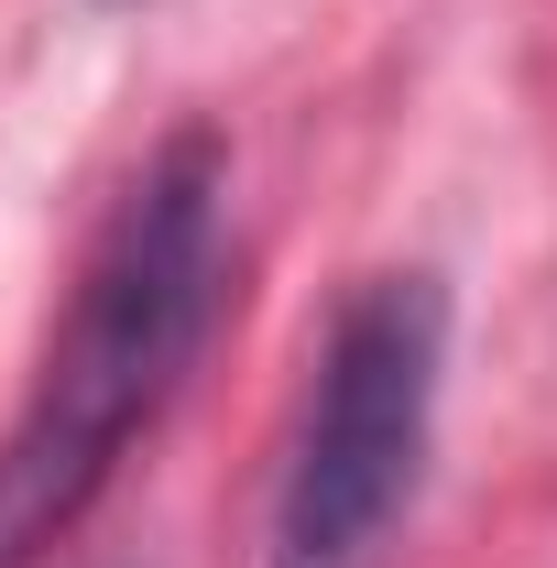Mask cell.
Listing matches in <instances>:
<instances>
[{"mask_svg": "<svg viewBox=\"0 0 557 568\" xmlns=\"http://www.w3.org/2000/svg\"><path fill=\"white\" fill-rule=\"evenodd\" d=\"M230 306V142L164 132L110 197L77 295L0 426V568H44L121 481Z\"/></svg>", "mask_w": 557, "mask_h": 568, "instance_id": "cell-1", "label": "cell"}, {"mask_svg": "<svg viewBox=\"0 0 557 568\" xmlns=\"http://www.w3.org/2000/svg\"><path fill=\"white\" fill-rule=\"evenodd\" d=\"M437 394H448V274L426 263L361 274L317 339L284 437L263 568H383L437 448Z\"/></svg>", "mask_w": 557, "mask_h": 568, "instance_id": "cell-2", "label": "cell"}]
</instances>
